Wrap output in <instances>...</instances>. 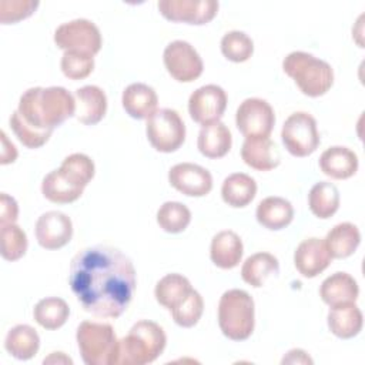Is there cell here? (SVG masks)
Segmentation results:
<instances>
[{"label": "cell", "instance_id": "cell-24", "mask_svg": "<svg viewBox=\"0 0 365 365\" xmlns=\"http://www.w3.org/2000/svg\"><path fill=\"white\" fill-rule=\"evenodd\" d=\"M255 217L258 224L264 228L278 231L291 224L294 218V207L288 200L271 195L258 202Z\"/></svg>", "mask_w": 365, "mask_h": 365}, {"label": "cell", "instance_id": "cell-9", "mask_svg": "<svg viewBox=\"0 0 365 365\" xmlns=\"http://www.w3.org/2000/svg\"><path fill=\"white\" fill-rule=\"evenodd\" d=\"M54 43L64 51L74 50L94 56L100 51L103 38L98 27L91 20L74 19L56 29Z\"/></svg>", "mask_w": 365, "mask_h": 365}, {"label": "cell", "instance_id": "cell-16", "mask_svg": "<svg viewBox=\"0 0 365 365\" xmlns=\"http://www.w3.org/2000/svg\"><path fill=\"white\" fill-rule=\"evenodd\" d=\"M332 257L329 255L325 241L317 237H311L299 242L294 252V265L298 272L305 278H315L324 272Z\"/></svg>", "mask_w": 365, "mask_h": 365}, {"label": "cell", "instance_id": "cell-37", "mask_svg": "<svg viewBox=\"0 0 365 365\" xmlns=\"http://www.w3.org/2000/svg\"><path fill=\"white\" fill-rule=\"evenodd\" d=\"M171 311V317L178 327L191 328L198 324L202 311H204V301L198 291L194 288L178 302Z\"/></svg>", "mask_w": 365, "mask_h": 365}, {"label": "cell", "instance_id": "cell-17", "mask_svg": "<svg viewBox=\"0 0 365 365\" xmlns=\"http://www.w3.org/2000/svg\"><path fill=\"white\" fill-rule=\"evenodd\" d=\"M76 114L74 117L86 124L94 125L100 123L107 111V96L98 86H83L76 90Z\"/></svg>", "mask_w": 365, "mask_h": 365}, {"label": "cell", "instance_id": "cell-14", "mask_svg": "<svg viewBox=\"0 0 365 365\" xmlns=\"http://www.w3.org/2000/svg\"><path fill=\"white\" fill-rule=\"evenodd\" d=\"M34 234L38 245L44 250H60L73 237V222L61 211H47L37 218Z\"/></svg>", "mask_w": 365, "mask_h": 365}, {"label": "cell", "instance_id": "cell-10", "mask_svg": "<svg viewBox=\"0 0 365 365\" xmlns=\"http://www.w3.org/2000/svg\"><path fill=\"white\" fill-rule=\"evenodd\" d=\"M235 124L245 138L269 137L275 125V114L264 98H245L237 108Z\"/></svg>", "mask_w": 365, "mask_h": 365}, {"label": "cell", "instance_id": "cell-4", "mask_svg": "<svg viewBox=\"0 0 365 365\" xmlns=\"http://www.w3.org/2000/svg\"><path fill=\"white\" fill-rule=\"evenodd\" d=\"M282 70L289 76L302 94L324 96L334 84V70L325 61L307 51H291L282 60Z\"/></svg>", "mask_w": 365, "mask_h": 365}, {"label": "cell", "instance_id": "cell-31", "mask_svg": "<svg viewBox=\"0 0 365 365\" xmlns=\"http://www.w3.org/2000/svg\"><path fill=\"white\" fill-rule=\"evenodd\" d=\"M68 304L58 297H47L40 299L33 309L34 321L44 329L54 331L61 328L68 319Z\"/></svg>", "mask_w": 365, "mask_h": 365}, {"label": "cell", "instance_id": "cell-32", "mask_svg": "<svg viewBox=\"0 0 365 365\" xmlns=\"http://www.w3.org/2000/svg\"><path fill=\"white\" fill-rule=\"evenodd\" d=\"M308 205L311 212L327 220L332 217L339 208V191L329 181H319L312 185L308 194Z\"/></svg>", "mask_w": 365, "mask_h": 365}, {"label": "cell", "instance_id": "cell-38", "mask_svg": "<svg viewBox=\"0 0 365 365\" xmlns=\"http://www.w3.org/2000/svg\"><path fill=\"white\" fill-rule=\"evenodd\" d=\"M10 127L13 130V133L16 134L17 140L24 147L31 148V150L43 147L48 141V138L53 133V131H43V130L33 127L21 117V114L17 110L13 111V114L10 115Z\"/></svg>", "mask_w": 365, "mask_h": 365}, {"label": "cell", "instance_id": "cell-8", "mask_svg": "<svg viewBox=\"0 0 365 365\" xmlns=\"http://www.w3.org/2000/svg\"><path fill=\"white\" fill-rule=\"evenodd\" d=\"M281 140L294 157H308L319 145V133L315 118L305 111L292 113L282 125Z\"/></svg>", "mask_w": 365, "mask_h": 365}, {"label": "cell", "instance_id": "cell-29", "mask_svg": "<svg viewBox=\"0 0 365 365\" xmlns=\"http://www.w3.org/2000/svg\"><path fill=\"white\" fill-rule=\"evenodd\" d=\"M4 348L16 359L27 361L37 354L40 348V336L33 327L19 324L9 329L4 339Z\"/></svg>", "mask_w": 365, "mask_h": 365}, {"label": "cell", "instance_id": "cell-7", "mask_svg": "<svg viewBox=\"0 0 365 365\" xmlns=\"http://www.w3.org/2000/svg\"><path fill=\"white\" fill-rule=\"evenodd\" d=\"M145 134L154 150L160 153L177 151L185 140V124L173 108H157L147 118Z\"/></svg>", "mask_w": 365, "mask_h": 365}, {"label": "cell", "instance_id": "cell-25", "mask_svg": "<svg viewBox=\"0 0 365 365\" xmlns=\"http://www.w3.org/2000/svg\"><path fill=\"white\" fill-rule=\"evenodd\" d=\"M84 187L68 178L60 168L50 171L41 181V194L54 204H70L81 197Z\"/></svg>", "mask_w": 365, "mask_h": 365}, {"label": "cell", "instance_id": "cell-27", "mask_svg": "<svg viewBox=\"0 0 365 365\" xmlns=\"http://www.w3.org/2000/svg\"><path fill=\"white\" fill-rule=\"evenodd\" d=\"M324 241L332 258H348L359 247L361 232L352 222H339L328 231Z\"/></svg>", "mask_w": 365, "mask_h": 365}, {"label": "cell", "instance_id": "cell-28", "mask_svg": "<svg viewBox=\"0 0 365 365\" xmlns=\"http://www.w3.org/2000/svg\"><path fill=\"white\" fill-rule=\"evenodd\" d=\"M257 194L255 180L244 173L230 174L221 185V197L232 208L247 207Z\"/></svg>", "mask_w": 365, "mask_h": 365}, {"label": "cell", "instance_id": "cell-3", "mask_svg": "<svg viewBox=\"0 0 365 365\" xmlns=\"http://www.w3.org/2000/svg\"><path fill=\"white\" fill-rule=\"evenodd\" d=\"M167 336L154 321H137L118 341L117 365H145L154 362L164 351Z\"/></svg>", "mask_w": 365, "mask_h": 365}, {"label": "cell", "instance_id": "cell-19", "mask_svg": "<svg viewBox=\"0 0 365 365\" xmlns=\"http://www.w3.org/2000/svg\"><path fill=\"white\" fill-rule=\"evenodd\" d=\"M244 245L240 235L231 230L217 232L211 240L210 258L221 269L235 268L242 258Z\"/></svg>", "mask_w": 365, "mask_h": 365}, {"label": "cell", "instance_id": "cell-44", "mask_svg": "<svg viewBox=\"0 0 365 365\" xmlns=\"http://www.w3.org/2000/svg\"><path fill=\"white\" fill-rule=\"evenodd\" d=\"M281 364H312V359L308 356V354L304 349L295 348L287 352Z\"/></svg>", "mask_w": 365, "mask_h": 365}, {"label": "cell", "instance_id": "cell-12", "mask_svg": "<svg viewBox=\"0 0 365 365\" xmlns=\"http://www.w3.org/2000/svg\"><path fill=\"white\" fill-rule=\"evenodd\" d=\"M157 7L170 21L202 26L217 16L220 4L215 0H160Z\"/></svg>", "mask_w": 365, "mask_h": 365}, {"label": "cell", "instance_id": "cell-5", "mask_svg": "<svg viewBox=\"0 0 365 365\" xmlns=\"http://www.w3.org/2000/svg\"><path fill=\"white\" fill-rule=\"evenodd\" d=\"M218 325L231 341H245L254 332L255 305L252 297L238 288L225 291L218 302Z\"/></svg>", "mask_w": 365, "mask_h": 365}, {"label": "cell", "instance_id": "cell-6", "mask_svg": "<svg viewBox=\"0 0 365 365\" xmlns=\"http://www.w3.org/2000/svg\"><path fill=\"white\" fill-rule=\"evenodd\" d=\"M81 359L87 365H117L118 339L110 324L83 321L76 334Z\"/></svg>", "mask_w": 365, "mask_h": 365}, {"label": "cell", "instance_id": "cell-33", "mask_svg": "<svg viewBox=\"0 0 365 365\" xmlns=\"http://www.w3.org/2000/svg\"><path fill=\"white\" fill-rule=\"evenodd\" d=\"M192 289L191 282L187 277L173 272L164 275L154 288V295L157 302L167 308L173 309L178 302L182 301V298Z\"/></svg>", "mask_w": 365, "mask_h": 365}, {"label": "cell", "instance_id": "cell-13", "mask_svg": "<svg viewBox=\"0 0 365 365\" xmlns=\"http://www.w3.org/2000/svg\"><path fill=\"white\" fill-rule=\"evenodd\" d=\"M227 108V93L217 84H205L198 87L188 98L190 117L201 124L208 125L217 123Z\"/></svg>", "mask_w": 365, "mask_h": 365}, {"label": "cell", "instance_id": "cell-21", "mask_svg": "<svg viewBox=\"0 0 365 365\" xmlns=\"http://www.w3.org/2000/svg\"><path fill=\"white\" fill-rule=\"evenodd\" d=\"M321 171L334 180H346L358 171V155L348 147L332 145L319 157Z\"/></svg>", "mask_w": 365, "mask_h": 365}, {"label": "cell", "instance_id": "cell-30", "mask_svg": "<svg viewBox=\"0 0 365 365\" xmlns=\"http://www.w3.org/2000/svg\"><path fill=\"white\" fill-rule=\"evenodd\" d=\"M278 272L279 262L277 257L269 252H255L250 255L241 267L242 279L254 288L262 287L271 275H277Z\"/></svg>", "mask_w": 365, "mask_h": 365}, {"label": "cell", "instance_id": "cell-34", "mask_svg": "<svg viewBox=\"0 0 365 365\" xmlns=\"http://www.w3.org/2000/svg\"><path fill=\"white\" fill-rule=\"evenodd\" d=\"M191 222V211L178 201H165L157 211V224L170 234L182 232Z\"/></svg>", "mask_w": 365, "mask_h": 365}, {"label": "cell", "instance_id": "cell-22", "mask_svg": "<svg viewBox=\"0 0 365 365\" xmlns=\"http://www.w3.org/2000/svg\"><path fill=\"white\" fill-rule=\"evenodd\" d=\"M327 322L329 331L335 336L341 339H349L361 332L364 317L355 302H345L329 308Z\"/></svg>", "mask_w": 365, "mask_h": 365}, {"label": "cell", "instance_id": "cell-15", "mask_svg": "<svg viewBox=\"0 0 365 365\" xmlns=\"http://www.w3.org/2000/svg\"><path fill=\"white\" fill-rule=\"evenodd\" d=\"M168 182L188 197H204L212 190L211 173L194 163H180L170 168Z\"/></svg>", "mask_w": 365, "mask_h": 365}, {"label": "cell", "instance_id": "cell-35", "mask_svg": "<svg viewBox=\"0 0 365 365\" xmlns=\"http://www.w3.org/2000/svg\"><path fill=\"white\" fill-rule=\"evenodd\" d=\"M220 46L222 56L234 63H244L254 53V43L251 37L240 30L225 33L221 38Z\"/></svg>", "mask_w": 365, "mask_h": 365}, {"label": "cell", "instance_id": "cell-23", "mask_svg": "<svg viewBox=\"0 0 365 365\" xmlns=\"http://www.w3.org/2000/svg\"><path fill=\"white\" fill-rule=\"evenodd\" d=\"M358 295V282L348 272H334L332 275L327 277L319 287V297L329 307L345 302H355Z\"/></svg>", "mask_w": 365, "mask_h": 365}, {"label": "cell", "instance_id": "cell-41", "mask_svg": "<svg viewBox=\"0 0 365 365\" xmlns=\"http://www.w3.org/2000/svg\"><path fill=\"white\" fill-rule=\"evenodd\" d=\"M37 0H1L0 1V23L14 24L30 17L38 7Z\"/></svg>", "mask_w": 365, "mask_h": 365}, {"label": "cell", "instance_id": "cell-2", "mask_svg": "<svg viewBox=\"0 0 365 365\" xmlns=\"http://www.w3.org/2000/svg\"><path fill=\"white\" fill-rule=\"evenodd\" d=\"M17 111L33 127L53 131L76 114V98L64 87H31L19 100Z\"/></svg>", "mask_w": 365, "mask_h": 365}, {"label": "cell", "instance_id": "cell-42", "mask_svg": "<svg viewBox=\"0 0 365 365\" xmlns=\"http://www.w3.org/2000/svg\"><path fill=\"white\" fill-rule=\"evenodd\" d=\"M19 217L17 201L6 192L0 194V225L14 224Z\"/></svg>", "mask_w": 365, "mask_h": 365}, {"label": "cell", "instance_id": "cell-40", "mask_svg": "<svg viewBox=\"0 0 365 365\" xmlns=\"http://www.w3.org/2000/svg\"><path fill=\"white\" fill-rule=\"evenodd\" d=\"M60 67L63 74L70 80H83L88 77L94 70V56L68 50L64 51Z\"/></svg>", "mask_w": 365, "mask_h": 365}, {"label": "cell", "instance_id": "cell-36", "mask_svg": "<svg viewBox=\"0 0 365 365\" xmlns=\"http://www.w3.org/2000/svg\"><path fill=\"white\" fill-rule=\"evenodd\" d=\"M0 242H1V257L6 261H17L27 251V235L16 222L0 225Z\"/></svg>", "mask_w": 365, "mask_h": 365}, {"label": "cell", "instance_id": "cell-43", "mask_svg": "<svg viewBox=\"0 0 365 365\" xmlns=\"http://www.w3.org/2000/svg\"><path fill=\"white\" fill-rule=\"evenodd\" d=\"M16 158H17V148L11 141H9L7 134L1 131V158H0L1 165L14 163Z\"/></svg>", "mask_w": 365, "mask_h": 365}, {"label": "cell", "instance_id": "cell-20", "mask_svg": "<svg viewBox=\"0 0 365 365\" xmlns=\"http://www.w3.org/2000/svg\"><path fill=\"white\" fill-rule=\"evenodd\" d=\"M121 103L123 108L130 117L144 120L157 111L158 97L151 86L144 83H133L124 88Z\"/></svg>", "mask_w": 365, "mask_h": 365}, {"label": "cell", "instance_id": "cell-11", "mask_svg": "<svg viewBox=\"0 0 365 365\" xmlns=\"http://www.w3.org/2000/svg\"><path fill=\"white\" fill-rule=\"evenodd\" d=\"M164 66L168 74L180 83H191L197 80L204 70L198 51L188 41L174 40L164 48Z\"/></svg>", "mask_w": 365, "mask_h": 365}, {"label": "cell", "instance_id": "cell-45", "mask_svg": "<svg viewBox=\"0 0 365 365\" xmlns=\"http://www.w3.org/2000/svg\"><path fill=\"white\" fill-rule=\"evenodd\" d=\"M43 362L44 364H56L57 362V364H68V365L73 364V361L68 356H66L64 352H51L50 356L44 358Z\"/></svg>", "mask_w": 365, "mask_h": 365}, {"label": "cell", "instance_id": "cell-1", "mask_svg": "<svg viewBox=\"0 0 365 365\" xmlns=\"http://www.w3.org/2000/svg\"><path fill=\"white\" fill-rule=\"evenodd\" d=\"M133 261L118 248L93 245L71 259L68 284L83 309L101 318H118L135 289Z\"/></svg>", "mask_w": 365, "mask_h": 365}, {"label": "cell", "instance_id": "cell-26", "mask_svg": "<svg viewBox=\"0 0 365 365\" xmlns=\"http://www.w3.org/2000/svg\"><path fill=\"white\" fill-rule=\"evenodd\" d=\"M231 131L224 123L217 121L201 127L197 138V147L204 157L212 160L221 158L231 150Z\"/></svg>", "mask_w": 365, "mask_h": 365}, {"label": "cell", "instance_id": "cell-39", "mask_svg": "<svg viewBox=\"0 0 365 365\" xmlns=\"http://www.w3.org/2000/svg\"><path fill=\"white\" fill-rule=\"evenodd\" d=\"M60 170L68 178H71L74 182L80 184L84 188L93 180L96 173L94 161L87 154H83V153H74L67 155L63 160Z\"/></svg>", "mask_w": 365, "mask_h": 365}, {"label": "cell", "instance_id": "cell-18", "mask_svg": "<svg viewBox=\"0 0 365 365\" xmlns=\"http://www.w3.org/2000/svg\"><path fill=\"white\" fill-rule=\"evenodd\" d=\"M241 158L248 167L257 171L274 170L281 163L278 147L268 137L245 138L241 147Z\"/></svg>", "mask_w": 365, "mask_h": 365}]
</instances>
